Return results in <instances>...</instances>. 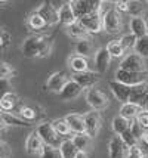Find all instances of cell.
I'll return each instance as SVG.
<instances>
[{
    "mask_svg": "<svg viewBox=\"0 0 148 158\" xmlns=\"http://www.w3.org/2000/svg\"><path fill=\"white\" fill-rule=\"evenodd\" d=\"M15 76V69L12 68V65H9L7 62H2L0 65V78L2 80H9Z\"/></svg>",
    "mask_w": 148,
    "mask_h": 158,
    "instance_id": "cell-35",
    "label": "cell"
},
{
    "mask_svg": "<svg viewBox=\"0 0 148 158\" xmlns=\"http://www.w3.org/2000/svg\"><path fill=\"white\" fill-rule=\"evenodd\" d=\"M86 102L89 103V106L93 111H102L108 106L110 99L102 90L93 87V89H89L86 92Z\"/></svg>",
    "mask_w": 148,
    "mask_h": 158,
    "instance_id": "cell-6",
    "label": "cell"
},
{
    "mask_svg": "<svg viewBox=\"0 0 148 158\" xmlns=\"http://www.w3.org/2000/svg\"><path fill=\"white\" fill-rule=\"evenodd\" d=\"M147 24H148V16H147Z\"/></svg>",
    "mask_w": 148,
    "mask_h": 158,
    "instance_id": "cell-49",
    "label": "cell"
},
{
    "mask_svg": "<svg viewBox=\"0 0 148 158\" xmlns=\"http://www.w3.org/2000/svg\"><path fill=\"white\" fill-rule=\"evenodd\" d=\"M110 62H111V55L110 52L107 50V48H99L95 52L93 56V64H95V68L98 74H104L107 73V69L110 67Z\"/></svg>",
    "mask_w": 148,
    "mask_h": 158,
    "instance_id": "cell-15",
    "label": "cell"
},
{
    "mask_svg": "<svg viewBox=\"0 0 148 158\" xmlns=\"http://www.w3.org/2000/svg\"><path fill=\"white\" fill-rule=\"evenodd\" d=\"M58 14H59V22H62L65 27H68L71 24H74V22H77V16H76V12H74V9L71 6V3H64L61 9L58 10Z\"/></svg>",
    "mask_w": 148,
    "mask_h": 158,
    "instance_id": "cell-20",
    "label": "cell"
},
{
    "mask_svg": "<svg viewBox=\"0 0 148 158\" xmlns=\"http://www.w3.org/2000/svg\"><path fill=\"white\" fill-rule=\"evenodd\" d=\"M53 43L44 35H30L22 41V55L25 58H48L52 53Z\"/></svg>",
    "mask_w": 148,
    "mask_h": 158,
    "instance_id": "cell-1",
    "label": "cell"
},
{
    "mask_svg": "<svg viewBox=\"0 0 148 158\" xmlns=\"http://www.w3.org/2000/svg\"><path fill=\"white\" fill-rule=\"evenodd\" d=\"M120 138L123 139V142L129 146V148H135V146H138V142H139V139H136L133 136V133L130 131V129L126 131V133H123Z\"/></svg>",
    "mask_w": 148,
    "mask_h": 158,
    "instance_id": "cell-37",
    "label": "cell"
},
{
    "mask_svg": "<svg viewBox=\"0 0 148 158\" xmlns=\"http://www.w3.org/2000/svg\"><path fill=\"white\" fill-rule=\"evenodd\" d=\"M141 108L148 112V90H147V93H145V96H144V99H142V102H141Z\"/></svg>",
    "mask_w": 148,
    "mask_h": 158,
    "instance_id": "cell-45",
    "label": "cell"
},
{
    "mask_svg": "<svg viewBox=\"0 0 148 158\" xmlns=\"http://www.w3.org/2000/svg\"><path fill=\"white\" fill-rule=\"evenodd\" d=\"M130 131L133 133L135 138L139 139V140L142 139V135L145 133V131H144V129L139 126V123H138L136 120H132V121H130Z\"/></svg>",
    "mask_w": 148,
    "mask_h": 158,
    "instance_id": "cell-40",
    "label": "cell"
},
{
    "mask_svg": "<svg viewBox=\"0 0 148 158\" xmlns=\"http://www.w3.org/2000/svg\"><path fill=\"white\" fill-rule=\"evenodd\" d=\"M67 65L68 68L74 73V74H80V73H86L89 71V64H87V59L86 58H82V56L73 55L67 59Z\"/></svg>",
    "mask_w": 148,
    "mask_h": 158,
    "instance_id": "cell-21",
    "label": "cell"
},
{
    "mask_svg": "<svg viewBox=\"0 0 148 158\" xmlns=\"http://www.w3.org/2000/svg\"><path fill=\"white\" fill-rule=\"evenodd\" d=\"M52 126H53V129L57 130V133L59 136H68L71 133V129H70V126H68V123L65 121V118H57V120H53Z\"/></svg>",
    "mask_w": 148,
    "mask_h": 158,
    "instance_id": "cell-32",
    "label": "cell"
},
{
    "mask_svg": "<svg viewBox=\"0 0 148 158\" xmlns=\"http://www.w3.org/2000/svg\"><path fill=\"white\" fill-rule=\"evenodd\" d=\"M142 158H148V155H145V154H144V157H142Z\"/></svg>",
    "mask_w": 148,
    "mask_h": 158,
    "instance_id": "cell-48",
    "label": "cell"
},
{
    "mask_svg": "<svg viewBox=\"0 0 148 158\" xmlns=\"http://www.w3.org/2000/svg\"><path fill=\"white\" fill-rule=\"evenodd\" d=\"M71 78L68 77L67 73L64 71H57L53 73L52 76H49L48 81H46V89L52 92V93H57V95H61V92L64 90V87L68 84Z\"/></svg>",
    "mask_w": 148,
    "mask_h": 158,
    "instance_id": "cell-8",
    "label": "cell"
},
{
    "mask_svg": "<svg viewBox=\"0 0 148 158\" xmlns=\"http://www.w3.org/2000/svg\"><path fill=\"white\" fill-rule=\"evenodd\" d=\"M65 33L68 37L71 39H76V40H85V39H89V31L86 30L83 25H80L77 22H74V24H71L68 27H65Z\"/></svg>",
    "mask_w": 148,
    "mask_h": 158,
    "instance_id": "cell-22",
    "label": "cell"
},
{
    "mask_svg": "<svg viewBox=\"0 0 148 158\" xmlns=\"http://www.w3.org/2000/svg\"><path fill=\"white\" fill-rule=\"evenodd\" d=\"M93 43H92L91 39H85V40H80L76 43L74 46V53L77 56H82V58H87L93 53Z\"/></svg>",
    "mask_w": 148,
    "mask_h": 158,
    "instance_id": "cell-27",
    "label": "cell"
},
{
    "mask_svg": "<svg viewBox=\"0 0 148 158\" xmlns=\"http://www.w3.org/2000/svg\"><path fill=\"white\" fill-rule=\"evenodd\" d=\"M130 148L127 146L120 136H113L108 142V157L110 158H127Z\"/></svg>",
    "mask_w": 148,
    "mask_h": 158,
    "instance_id": "cell-9",
    "label": "cell"
},
{
    "mask_svg": "<svg viewBox=\"0 0 148 158\" xmlns=\"http://www.w3.org/2000/svg\"><path fill=\"white\" fill-rule=\"evenodd\" d=\"M34 12H37V14L40 15L43 19L46 21L48 25H57L58 22H59V14H58L57 9L53 7L52 2H44V3H42Z\"/></svg>",
    "mask_w": 148,
    "mask_h": 158,
    "instance_id": "cell-12",
    "label": "cell"
},
{
    "mask_svg": "<svg viewBox=\"0 0 148 158\" xmlns=\"http://www.w3.org/2000/svg\"><path fill=\"white\" fill-rule=\"evenodd\" d=\"M37 133L40 135L42 140L44 142L46 146H53V148H59V145L62 143L61 136L57 133V130L53 129L52 123H42L37 126Z\"/></svg>",
    "mask_w": 148,
    "mask_h": 158,
    "instance_id": "cell-4",
    "label": "cell"
},
{
    "mask_svg": "<svg viewBox=\"0 0 148 158\" xmlns=\"http://www.w3.org/2000/svg\"><path fill=\"white\" fill-rule=\"evenodd\" d=\"M65 121L68 123L71 131L74 135L77 133H86V121H85V115H80V114H68L65 115Z\"/></svg>",
    "mask_w": 148,
    "mask_h": 158,
    "instance_id": "cell-19",
    "label": "cell"
},
{
    "mask_svg": "<svg viewBox=\"0 0 148 158\" xmlns=\"http://www.w3.org/2000/svg\"><path fill=\"white\" fill-rule=\"evenodd\" d=\"M111 127H113V131L117 136H121L123 133H126V131L130 129V121L126 120L125 117H121V115H117V117L113 118Z\"/></svg>",
    "mask_w": 148,
    "mask_h": 158,
    "instance_id": "cell-28",
    "label": "cell"
},
{
    "mask_svg": "<svg viewBox=\"0 0 148 158\" xmlns=\"http://www.w3.org/2000/svg\"><path fill=\"white\" fill-rule=\"evenodd\" d=\"M119 40H120V43L123 44V48L126 49V50H130V49H133L135 50V46H136V43H138V37L133 35L132 33H127V34L121 35Z\"/></svg>",
    "mask_w": 148,
    "mask_h": 158,
    "instance_id": "cell-34",
    "label": "cell"
},
{
    "mask_svg": "<svg viewBox=\"0 0 148 158\" xmlns=\"http://www.w3.org/2000/svg\"><path fill=\"white\" fill-rule=\"evenodd\" d=\"M83 93V87L76 83L73 78H71L68 84L64 87V90L61 92V95H59V99L64 101V102H68V101H74V99H77L80 95Z\"/></svg>",
    "mask_w": 148,
    "mask_h": 158,
    "instance_id": "cell-17",
    "label": "cell"
},
{
    "mask_svg": "<svg viewBox=\"0 0 148 158\" xmlns=\"http://www.w3.org/2000/svg\"><path fill=\"white\" fill-rule=\"evenodd\" d=\"M116 81L121 83L129 87H135V86H141L145 83V74H138V73H130L126 69L117 68L116 71Z\"/></svg>",
    "mask_w": 148,
    "mask_h": 158,
    "instance_id": "cell-7",
    "label": "cell"
},
{
    "mask_svg": "<svg viewBox=\"0 0 148 158\" xmlns=\"http://www.w3.org/2000/svg\"><path fill=\"white\" fill-rule=\"evenodd\" d=\"M0 146H2V158H9V157H12V151H11L9 145H7L5 140H2V142H0Z\"/></svg>",
    "mask_w": 148,
    "mask_h": 158,
    "instance_id": "cell-43",
    "label": "cell"
},
{
    "mask_svg": "<svg viewBox=\"0 0 148 158\" xmlns=\"http://www.w3.org/2000/svg\"><path fill=\"white\" fill-rule=\"evenodd\" d=\"M71 140L76 145L78 152H87L92 146V138L87 133H77L71 138Z\"/></svg>",
    "mask_w": 148,
    "mask_h": 158,
    "instance_id": "cell-24",
    "label": "cell"
},
{
    "mask_svg": "<svg viewBox=\"0 0 148 158\" xmlns=\"http://www.w3.org/2000/svg\"><path fill=\"white\" fill-rule=\"evenodd\" d=\"M142 108L139 105H136V103H121V106H120V115L121 117H125L126 120L129 121H132V120H136V117L139 115L142 112Z\"/></svg>",
    "mask_w": 148,
    "mask_h": 158,
    "instance_id": "cell-23",
    "label": "cell"
},
{
    "mask_svg": "<svg viewBox=\"0 0 148 158\" xmlns=\"http://www.w3.org/2000/svg\"><path fill=\"white\" fill-rule=\"evenodd\" d=\"M136 121L139 123L142 129H148V112L147 111H142L141 114L136 117Z\"/></svg>",
    "mask_w": 148,
    "mask_h": 158,
    "instance_id": "cell-41",
    "label": "cell"
},
{
    "mask_svg": "<svg viewBox=\"0 0 148 158\" xmlns=\"http://www.w3.org/2000/svg\"><path fill=\"white\" fill-rule=\"evenodd\" d=\"M129 30L133 35H136L138 39H141L144 35L148 34V24L147 19H144L139 15H135L130 18V22H129Z\"/></svg>",
    "mask_w": 148,
    "mask_h": 158,
    "instance_id": "cell-18",
    "label": "cell"
},
{
    "mask_svg": "<svg viewBox=\"0 0 148 158\" xmlns=\"http://www.w3.org/2000/svg\"><path fill=\"white\" fill-rule=\"evenodd\" d=\"M85 121H86V133L93 139L99 133L101 126H102V117H101L99 111L92 110V111H89V112H86Z\"/></svg>",
    "mask_w": 148,
    "mask_h": 158,
    "instance_id": "cell-11",
    "label": "cell"
},
{
    "mask_svg": "<svg viewBox=\"0 0 148 158\" xmlns=\"http://www.w3.org/2000/svg\"><path fill=\"white\" fill-rule=\"evenodd\" d=\"M44 146H46V145H44V142L42 140L40 135L37 133V130H33L28 136H27V139H25V151H27V154H30V155L42 154Z\"/></svg>",
    "mask_w": 148,
    "mask_h": 158,
    "instance_id": "cell-13",
    "label": "cell"
},
{
    "mask_svg": "<svg viewBox=\"0 0 148 158\" xmlns=\"http://www.w3.org/2000/svg\"><path fill=\"white\" fill-rule=\"evenodd\" d=\"M40 158H62L59 148H53V146H44L43 148Z\"/></svg>",
    "mask_w": 148,
    "mask_h": 158,
    "instance_id": "cell-36",
    "label": "cell"
},
{
    "mask_svg": "<svg viewBox=\"0 0 148 158\" xmlns=\"http://www.w3.org/2000/svg\"><path fill=\"white\" fill-rule=\"evenodd\" d=\"M70 3L76 12L77 21L86 15L101 12L102 5H104V2H95V0H76V2H70Z\"/></svg>",
    "mask_w": 148,
    "mask_h": 158,
    "instance_id": "cell-3",
    "label": "cell"
},
{
    "mask_svg": "<svg viewBox=\"0 0 148 158\" xmlns=\"http://www.w3.org/2000/svg\"><path fill=\"white\" fill-rule=\"evenodd\" d=\"M102 22H104V30L110 34H119L123 28L121 14L116 7H110L105 12H102Z\"/></svg>",
    "mask_w": 148,
    "mask_h": 158,
    "instance_id": "cell-2",
    "label": "cell"
},
{
    "mask_svg": "<svg viewBox=\"0 0 148 158\" xmlns=\"http://www.w3.org/2000/svg\"><path fill=\"white\" fill-rule=\"evenodd\" d=\"M0 118H2V126H9V127H25V126H30L28 121H25L24 118H19L11 114V112H2L0 114Z\"/></svg>",
    "mask_w": 148,
    "mask_h": 158,
    "instance_id": "cell-25",
    "label": "cell"
},
{
    "mask_svg": "<svg viewBox=\"0 0 148 158\" xmlns=\"http://www.w3.org/2000/svg\"><path fill=\"white\" fill-rule=\"evenodd\" d=\"M27 24H28V27L33 28V30H43L44 27H48L46 21L43 19L37 12H33V14L30 15L28 19H27Z\"/></svg>",
    "mask_w": 148,
    "mask_h": 158,
    "instance_id": "cell-31",
    "label": "cell"
},
{
    "mask_svg": "<svg viewBox=\"0 0 148 158\" xmlns=\"http://www.w3.org/2000/svg\"><path fill=\"white\" fill-rule=\"evenodd\" d=\"M144 154H142L141 148L139 146H135V148H130V152H129V157L127 158H142Z\"/></svg>",
    "mask_w": 148,
    "mask_h": 158,
    "instance_id": "cell-44",
    "label": "cell"
},
{
    "mask_svg": "<svg viewBox=\"0 0 148 158\" xmlns=\"http://www.w3.org/2000/svg\"><path fill=\"white\" fill-rule=\"evenodd\" d=\"M71 78L76 83H78L83 89H93V86L101 80V74L95 73V71H86V73H80V74H73Z\"/></svg>",
    "mask_w": 148,
    "mask_h": 158,
    "instance_id": "cell-14",
    "label": "cell"
},
{
    "mask_svg": "<svg viewBox=\"0 0 148 158\" xmlns=\"http://www.w3.org/2000/svg\"><path fill=\"white\" fill-rule=\"evenodd\" d=\"M19 114H21V117L25 120V121H33L36 118V111L33 108H30V106H21V110H19Z\"/></svg>",
    "mask_w": 148,
    "mask_h": 158,
    "instance_id": "cell-39",
    "label": "cell"
},
{
    "mask_svg": "<svg viewBox=\"0 0 148 158\" xmlns=\"http://www.w3.org/2000/svg\"><path fill=\"white\" fill-rule=\"evenodd\" d=\"M108 86H110V89L113 92V95L116 96V99L121 103H127L129 102V99H130V95H132V89L133 87H129V86H125V84H121V83L113 81L108 83Z\"/></svg>",
    "mask_w": 148,
    "mask_h": 158,
    "instance_id": "cell-16",
    "label": "cell"
},
{
    "mask_svg": "<svg viewBox=\"0 0 148 158\" xmlns=\"http://www.w3.org/2000/svg\"><path fill=\"white\" fill-rule=\"evenodd\" d=\"M11 41H12V34L6 28H2V31H0V46H2V49H6L11 44Z\"/></svg>",
    "mask_w": 148,
    "mask_h": 158,
    "instance_id": "cell-38",
    "label": "cell"
},
{
    "mask_svg": "<svg viewBox=\"0 0 148 158\" xmlns=\"http://www.w3.org/2000/svg\"><path fill=\"white\" fill-rule=\"evenodd\" d=\"M119 68L126 69V71H130V73H138V74H145L147 71V65H145V61L144 58L138 55V53H127L121 62H120Z\"/></svg>",
    "mask_w": 148,
    "mask_h": 158,
    "instance_id": "cell-5",
    "label": "cell"
},
{
    "mask_svg": "<svg viewBox=\"0 0 148 158\" xmlns=\"http://www.w3.org/2000/svg\"><path fill=\"white\" fill-rule=\"evenodd\" d=\"M76 158H89V154L87 152H78Z\"/></svg>",
    "mask_w": 148,
    "mask_h": 158,
    "instance_id": "cell-47",
    "label": "cell"
},
{
    "mask_svg": "<svg viewBox=\"0 0 148 158\" xmlns=\"http://www.w3.org/2000/svg\"><path fill=\"white\" fill-rule=\"evenodd\" d=\"M19 102V98L16 93L14 92H7V93H3V96L0 99V106H2V111L3 112H9L12 111L18 105Z\"/></svg>",
    "mask_w": 148,
    "mask_h": 158,
    "instance_id": "cell-26",
    "label": "cell"
},
{
    "mask_svg": "<svg viewBox=\"0 0 148 158\" xmlns=\"http://www.w3.org/2000/svg\"><path fill=\"white\" fill-rule=\"evenodd\" d=\"M141 140H142V142H144L145 145H148V131H145V133L142 135V139H141Z\"/></svg>",
    "mask_w": 148,
    "mask_h": 158,
    "instance_id": "cell-46",
    "label": "cell"
},
{
    "mask_svg": "<svg viewBox=\"0 0 148 158\" xmlns=\"http://www.w3.org/2000/svg\"><path fill=\"white\" fill-rule=\"evenodd\" d=\"M107 50L110 52L111 58H125V53H126V49L123 48V44L120 43V40H111L108 44H107Z\"/></svg>",
    "mask_w": 148,
    "mask_h": 158,
    "instance_id": "cell-30",
    "label": "cell"
},
{
    "mask_svg": "<svg viewBox=\"0 0 148 158\" xmlns=\"http://www.w3.org/2000/svg\"><path fill=\"white\" fill-rule=\"evenodd\" d=\"M78 24L83 25V27L89 31V34H95V33H99L104 30V22H102V14L98 12V14H91L86 15L83 18L78 19Z\"/></svg>",
    "mask_w": 148,
    "mask_h": 158,
    "instance_id": "cell-10",
    "label": "cell"
},
{
    "mask_svg": "<svg viewBox=\"0 0 148 158\" xmlns=\"http://www.w3.org/2000/svg\"><path fill=\"white\" fill-rule=\"evenodd\" d=\"M114 5H116L114 7H116L119 12H129V10H130V3H129V2H116Z\"/></svg>",
    "mask_w": 148,
    "mask_h": 158,
    "instance_id": "cell-42",
    "label": "cell"
},
{
    "mask_svg": "<svg viewBox=\"0 0 148 158\" xmlns=\"http://www.w3.org/2000/svg\"><path fill=\"white\" fill-rule=\"evenodd\" d=\"M59 151H61L62 158H76L78 154L77 148H76V145L73 143L71 139H64L62 143L59 145Z\"/></svg>",
    "mask_w": 148,
    "mask_h": 158,
    "instance_id": "cell-29",
    "label": "cell"
},
{
    "mask_svg": "<svg viewBox=\"0 0 148 158\" xmlns=\"http://www.w3.org/2000/svg\"><path fill=\"white\" fill-rule=\"evenodd\" d=\"M135 53H138L141 58H148V34L138 39V43L135 46Z\"/></svg>",
    "mask_w": 148,
    "mask_h": 158,
    "instance_id": "cell-33",
    "label": "cell"
}]
</instances>
